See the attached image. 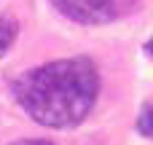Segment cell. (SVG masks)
Instances as JSON below:
<instances>
[{"instance_id":"obj_1","label":"cell","mask_w":153,"mask_h":145,"mask_svg":"<svg viewBox=\"0 0 153 145\" xmlns=\"http://www.w3.org/2000/svg\"><path fill=\"white\" fill-rule=\"evenodd\" d=\"M100 91V73L94 62L75 57V59H56L27 70L16 83L13 94L24 113L51 129H67L81 124L97 102Z\"/></svg>"},{"instance_id":"obj_2","label":"cell","mask_w":153,"mask_h":145,"mask_svg":"<svg viewBox=\"0 0 153 145\" xmlns=\"http://www.w3.org/2000/svg\"><path fill=\"white\" fill-rule=\"evenodd\" d=\"M67 19L81 24H105L116 16L113 0H51Z\"/></svg>"},{"instance_id":"obj_3","label":"cell","mask_w":153,"mask_h":145,"mask_svg":"<svg viewBox=\"0 0 153 145\" xmlns=\"http://www.w3.org/2000/svg\"><path fill=\"white\" fill-rule=\"evenodd\" d=\"M16 32H19V24H16V19L13 16H0V57L8 51V46L16 40Z\"/></svg>"},{"instance_id":"obj_4","label":"cell","mask_w":153,"mask_h":145,"mask_svg":"<svg viewBox=\"0 0 153 145\" xmlns=\"http://www.w3.org/2000/svg\"><path fill=\"white\" fill-rule=\"evenodd\" d=\"M137 132L143 137H153V102H145L137 116Z\"/></svg>"},{"instance_id":"obj_5","label":"cell","mask_w":153,"mask_h":145,"mask_svg":"<svg viewBox=\"0 0 153 145\" xmlns=\"http://www.w3.org/2000/svg\"><path fill=\"white\" fill-rule=\"evenodd\" d=\"M11 145H51L48 140H19V143H11Z\"/></svg>"},{"instance_id":"obj_6","label":"cell","mask_w":153,"mask_h":145,"mask_svg":"<svg viewBox=\"0 0 153 145\" xmlns=\"http://www.w3.org/2000/svg\"><path fill=\"white\" fill-rule=\"evenodd\" d=\"M145 51H148V57H151V59H153V38H151V40H148V43H145Z\"/></svg>"}]
</instances>
